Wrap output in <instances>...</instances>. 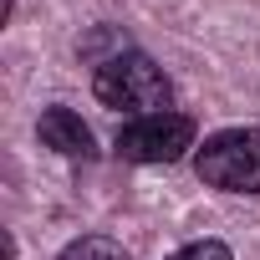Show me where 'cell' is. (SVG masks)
<instances>
[{
    "instance_id": "6da1fadb",
    "label": "cell",
    "mask_w": 260,
    "mask_h": 260,
    "mask_svg": "<svg viewBox=\"0 0 260 260\" xmlns=\"http://www.w3.org/2000/svg\"><path fill=\"white\" fill-rule=\"evenodd\" d=\"M92 97H97L102 107H112V112H138V117H148V112H169L174 82H169V72H164L148 51H117V56H107V61L92 72Z\"/></svg>"
},
{
    "instance_id": "7a4b0ae2",
    "label": "cell",
    "mask_w": 260,
    "mask_h": 260,
    "mask_svg": "<svg viewBox=\"0 0 260 260\" xmlns=\"http://www.w3.org/2000/svg\"><path fill=\"white\" fill-rule=\"evenodd\" d=\"M194 174L224 194H260V127H224L194 148Z\"/></svg>"
},
{
    "instance_id": "3957f363",
    "label": "cell",
    "mask_w": 260,
    "mask_h": 260,
    "mask_svg": "<svg viewBox=\"0 0 260 260\" xmlns=\"http://www.w3.org/2000/svg\"><path fill=\"white\" fill-rule=\"evenodd\" d=\"M189 148H199V122L189 112H148L117 127L112 153L127 164H179Z\"/></svg>"
},
{
    "instance_id": "277c9868",
    "label": "cell",
    "mask_w": 260,
    "mask_h": 260,
    "mask_svg": "<svg viewBox=\"0 0 260 260\" xmlns=\"http://www.w3.org/2000/svg\"><path fill=\"white\" fill-rule=\"evenodd\" d=\"M36 138L51 148V153H61V158H92L97 153V138H92V127L72 112V107H46L41 117H36Z\"/></svg>"
},
{
    "instance_id": "5b68a950",
    "label": "cell",
    "mask_w": 260,
    "mask_h": 260,
    "mask_svg": "<svg viewBox=\"0 0 260 260\" xmlns=\"http://www.w3.org/2000/svg\"><path fill=\"white\" fill-rule=\"evenodd\" d=\"M56 260H127V250L107 235H77L56 250Z\"/></svg>"
},
{
    "instance_id": "8992f818",
    "label": "cell",
    "mask_w": 260,
    "mask_h": 260,
    "mask_svg": "<svg viewBox=\"0 0 260 260\" xmlns=\"http://www.w3.org/2000/svg\"><path fill=\"white\" fill-rule=\"evenodd\" d=\"M169 260H235V250H230L224 240H194V245L174 250Z\"/></svg>"
}]
</instances>
